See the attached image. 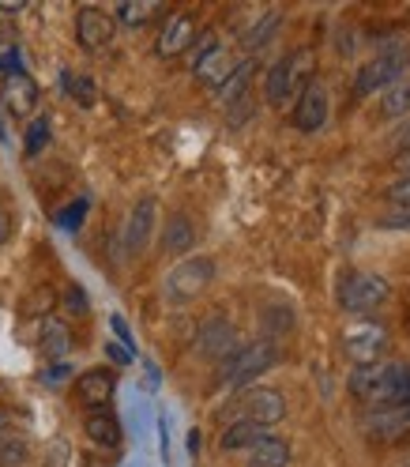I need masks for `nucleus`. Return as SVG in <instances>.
Instances as JSON below:
<instances>
[{"label":"nucleus","mask_w":410,"mask_h":467,"mask_svg":"<svg viewBox=\"0 0 410 467\" xmlns=\"http://www.w3.org/2000/svg\"><path fill=\"white\" fill-rule=\"evenodd\" d=\"M350 392L365 407L373 403H410V362H373L350 369Z\"/></svg>","instance_id":"f257e3e1"},{"label":"nucleus","mask_w":410,"mask_h":467,"mask_svg":"<svg viewBox=\"0 0 410 467\" xmlns=\"http://www.w3.org/2000/svg\"><path fill=\"white\" fill-rule=\"evenodd\" d=\"M309 79H313V49L302 46L294 53L279 57V61L268 68V76H263V99H268V106L282 109Z\"/></svg>","instance_id":"f03ea898"},{"label":"nucleus","mask_w":410,"mask_h":467,"mask_svg":"<svg viewBox=\"0 0 410 467\" xmlns=\"http://www.w3.org/2000/svg\"><path fill=\"white\" fill-rule=\"evenodd\" d=\"M358 430L376 445L403 441L410 433V403H373L358 411Z\"/></svg>","instance_id":"7ed1b4c3"},{"label":"nucleus","mask_w":410,"mask_h":467,"mask_svg":"<svg viewBox=\"0 0 410 467\" xmlns=\"http://www.w3.org/2000/svg\"><path fill=\"white\" fill-rule=\"evenodd\" d=\"M279 362V347L272 339H256L249 347H238L233 355L222 362V377L230 385H252L260 373H268Z\"/></svg>","instance_id":"20e7f679"},{"label":"nucleus","mask_w":410,"mask_h":467,"mask_svg":"<svg viewBox=\"0 0 410 467\" xmlns=\"http://www.w3.org/2000/svg\"><path fill=\"white\" fill-rule=\"evenodd\" d=\"M215 283V260L211 256H185L181 265H173L166 275V295L173 302H192Z\"/></svg>","instance_id":"39448f33"},{"label":"nucleus","mask_w":410,"mask_h":467,"mask_svg":"<svg viewBox=\"0 0 410 467\" xmlns=\"http://www.w3.org/2000/svg\"><path fill=\"white\" fill-rule=\"evenodd\" d=\"M388 298H392V283L384 275H376V272H354V275L343 283V295H339L343 309L346 313H358V317L380 309Z\"/></svg>","instance_id":"423d86ee"},{"label":"nucleus","mask_w":410,"mask_h":467,"mask_svg":"<svg viewBox=\"0 0 410 467\" xmlns=\"http://www.w3.org/2000/svg\"><path fill=\"white\" fill-rule=\"evenodd\" d=\"M343 347L354 366H373V362H384L388 355V328L376 325V320H354L346 332H343Z\"/></svg>","instance_id":"0eeeda50"},{"label":"nucleus","mask_w":410,"mask_h":467,"mask_svg":"<svg viewBox=\"0 0 410 467\" xmlns=\"http://www.w3.org/2000/svg\"><path fill=\"white\" fill-rule=\"evenodd\" d=\"M328 113H332V99H328V87L320 79H309L302 91H298V106H294V129L298 132H320L328 125Z\"/></svg>","instance_id":"6e6552de"},{"label":"nucleus","mask_w":410,"mask_h":467,"mask_svg":"<svg viewBox=\"0 0 410 467\" xmlns=\"http://www.w3.org/2000/svg\"><path fill=\"white\" fill-rule=\"evenodd\" d=\"M238 411H241V419H249V422H256V426L268 430V426H275V422L286 419V400H282L279 389H260V385H252V389L241 392Z\"/></svg>","instance_id":"1a4fd4ad"},{"label":"nucleus","mask_w":410,"mask_h":467,"mask_svg":"<svg viewBox=\"0 0 410 467\" xmlns=\"http://www.w3.org/2000/svg\"><path fill=\"white\" fill-rule=\"evenodd\" d=\"M403 79V53H380V57H373V61H365L362 68H358V79H354V87H358V95H384L392 83H399Z\"/></svg>","instance_id":"9d476101"},{"label":"nucleus","mask_w":410,"mask_h":467,"mask_svg":"<svg viewBox=\"0 0 410 467\" xmlns=\"http://www.w3.org/2000/svg\"><path fill=\"white\" fill-rule=\"evenodd\" d=\"M113 35H117V19L109 12H102V8H79V16H76V38H79L83 49L98 53V49H106L113 42Z\"/></svg>","instance_id":"9b49d317"},{"label":"nucleus","mask_w":410,"mask_h":467,"mask_svg":"<svg viewBox=\"0 0 410 467\" xmlns=\"http://www.w3.org/2000/svg\"><path fill=\"white\" fill-rule=\"evenodd\" d=\"M192 42H196V19L189 12H173L166 16L162 31L155 38V53L169 61V57H181L185 49H192Z\"/></svg>","instance_id":"f8f14e48"},{"label":"nucleus","mask_w":410,"mask_h":467,"mask_svg":"<svg viewBox=\"0 0 410 467\" xmlns=\"http://www.w3.org/2000/svg\"><path fill=\"white\" fill-rule=\"evenodd\" d=\"M155 215H159V200H155V196H143L136 208H132V215H128V223H125V249H128L132 256H139L143 249L151 245Z\"/></svg>","instance_id":"ddd939ff"},{"label":"nucleus","mask_w":410,"mask_h":467,"mask_svg":"<svg viewBox=\"0 0 410 467\" xmlns=\"http://www.w3.org/2000/svg\"><path fill=\"white\" fill-rule=\"evenodd\" d=\"M196 343H200V350L208 358H230L233 350H238V328L230 325L226 317H208L200 325V336H196Z\"/></svg>","instance_id":"4468645a"},{"label":"nucleus","mask_w":410,"mask_h":467,"mask_svg":"<svg viewBox=\"0 0 410 467\" xmlns=\"http://www.w3.org/2000/svg\"><path fill=\"white\" fill-rule=\"evenodd\" d=\"M5 106H8V113L15 117V121H26V117H35V109H38V102H42V91H38V83L26 76V72H15V76H8L5 79Z\"/></svg>","instance_id":"2eb2a0df"},{"label":"nucleus","mask_w":410,"mask_h":467,"mask_svg":"<svg viewBox=\"0 0 410 467\" xmlns=\"http://www.w3.org/2000/svg\"><path fill=\"white\" fill-rule=\"evenodd\" d=\"M233 68H238V61H233V53L226 49V46H211V49H203L200 57H196V61H192V76L200 79V83H208V87H215V91H219V87L230 79V72Z\"/></svg>","instance_id":"dca6fc26"},{"label":"nucleus","mask_w":410,"mask_h":467,"mask_svg":"<svg viewBox=\"0 0 410 467\" xmlns=\"http://www.w3.org/2000/svg\"><path fill=\"white\" fill-rule=\"evenodd\" d=\"M113 373L109 369H87L76 377V400L87 407V411H102V407H109L113 400Z\"/></svg>","instance_id":"f3484780"},{"label":"nucleus","mask_w":410,"mask_h":467,"mask_svg":"<svg viewBox=\"0 0 410 467\" xmlns=\"http://www.w3.org/2000/svg\"><path fill=\"white\" fill-rule=\"evenodd\" d=\"M83 433H87V441L98 445V449H121V422H117V415L109 411V407H102V411H87Z\"/></svg>","instance_id":"a211bd4d"},{"label":"nucleus","mask_w":410,"mask_h":467,"mask_svg":"<svg viewBox=\"0 0 410 467\" xmlns=\"http://www.w3.org/2000/svg\"><path fill=\"white\" fill-rule=\"evenodd\" d=\"M38 347H42V355H46V358L65 362V358H68V350H72V328L65 325V320L49 317V320H46V328H42Z\"/></svg>","instance_id":"6ab92c4d"},{"label":"nucleus","mask_w":410,"mask_h":467,"mask_svg":"<svg viewBox=\"0 0 410 467\" xmlns=\"http://www.w3.org/2000/svg\"><path fill=\"white\" fill-rule=\"evenodd\" d=\"M263 433H268V430L256 426V422H249V419H233V422L222 430V441H219V445H222L226 452H241V449H252Z\"/></svg>","instance_id":"aec40b11"},{"label":"nucleus","mask_w":410,"mask_h":467,"mask_svg":"<svg viewBox=\"0 0 410 467\" xmlns=\"http://www.w3.org/2000/svg\"><path fill=\"white\" fill-rule=\"evenodd\" d=\"M196 245V230L189 223V215H169L166 219V230H162V249L166 253H189Z\"/></svg>","instance_id":"412c9836"},{"label":"nucleus","mask_w":410,"mask_h":467,"mask_svg":"<svg viewBox=\"0 0 410 467\" xmlns=\"http://www.w3.org/2000/svg\"><path fill=\"white\" fill-rule=\"evenodd\" d=\"M256 467H290V445L275 433H263L260 441L249 449Z\"/></svg>","instance_id":"4be33fe9"},{"label":"nucleus","mask_w":410,"mask_h":467,"mask_svg":"<svg viewBox=\"0 0 410 467\" xmlns=\"http://www.w3.org/2000/svg\"><path fill=\"white\" fill-rule=\"evenodd\" d=\"M249 76H252V61H238V68L230 72V79L219 87V99H222L226 106L241 102V99L249 95Z\"/></svg>","instance_id":"5701e85b"},{"label":"nucleus","mask_w":410,"mask_h":467,"mask_svg":"<svg viewBox=\"0 0 410 467\" xmlns=\"http://www.w3.org/2000/svg\"><path fill=\"white\" fill-rule=\"evenodd\" d=\"M275 31H279V12H263L260 23L249 26V35H241V42H245V49H260V46L272 42Z\"/></svg>","instance_id":"b1692460"},{"label":"nucleus","mask_w":410,"mask_h":467,"mask_svg":"<svg viewBox=\"0 0 410 467\" xmlns=\"http://www.w3.org/2000/svg\"><path fill=\"white\" fill-rule=\"evenodd\" d=\"M380 109H384V117H403V113H410V79L392 83L388 91H384V99H380Z\"/></svg>","instance_id":"393cba45"},{"label":"nucleus","mask_w":410,"mask_h":467,"mask_svg":"<svg viewBox=\"0 0 410 467\" xmlns=\"http://www.w3.org/2000/svg\"><path fill=\"white\" fill-rule=\"evenodd\" d=\"M159 12V5H151V0H132V5H121L117 8V19H121L125 26H143V23H151Z\"/></svg>","instance_id":"a878e982"},{"label":"nucleus","mask_w":410,"mask_h":467,"mask_svg":"<svg viewBox=\"0 0 410 467\" xmlns=\"http://www.w3.org/2000/svg\"><path fill=\"white\" fill-rule=\"evenodd\" d=\"M53 306H56V290L53 286H35L31 295H26V302H23V313L26 317H49Z\"/></svg>","instance_id":"bb28decb"},{"label":"nucleus","mask_w":410,"mask_h":467,"mask_svg":"<svg viewBox=\"0 0 410 467\" xmlns=\"http://www.w3.org/2000/svg\"><path fill=\"white\" fill-rule=\"evenodd\" d=\"M23 460H26V441L8 430L5 441H0V467H19Z\"/></svg>","instance_id":"cd10ccee"},{"label":"nucleus","mask_w":410,"mask_h":467,"mask_svg":"<svg viewBox=\"0 0 410 467\" xmlns=\"http://www.w3.org/2000/svg\"><path fill=\"white\" fill-rule=\"evenodd\" d=\"M65 87L72 91V99H76L79 106H95V99H98L95 79H87V76H65Z\"/></svg>","instance_id":"c85d7f7f"},{"label":"nucleus","mask_w":410,"mask_h":467,"mask_svg":"<svg viewBox=\"0 0 410 467\" xmlns=\"http://www.w3.org/2000/svg\"><path fill=\"white\" fill-rule=\"evenodd\" d=\"M46 143H49V121H46V117H38V121L26 129V155H38Z\"/></svg>","instance_id":"c756f323"},{"label":"nucleus","mask_w":410,"mask_h":467,"mask_svg":"<svg viewBox=\"0 0 410 467\" xmlns=\"http://www.w3.org/2000/svg\"><path fill=\"white\" fill-rule=\"evenodd\" d=\"M388 203L392 208H410V173H403V178H395L388 189H384Z\"/></svg>","instance_id":"7c9ffc66"},{"label":"nucleus","mask_w":410,"mask_h":467,"mask_svg":"<svg viewBox=\"0 0 410 467\" xmlns=\"http://www.w3.org/2000/svg\"><path fill=\"white\" fill-rule=\"evenodd\" d=\"M65 309L68 313H76V317H87V309H91V306H87V295H83V286H68L65 290Z\"/></svg>","instance_id":"2f4dec72"},{"label":"nucleus","mask_w":410,"mask_h":467,"mask_svg":"<svg viewBox=\"0 0 410 467\" xmlns=\"http://www.w3.org/2000/svg\"><path fill=\"white\" fill-rule=\"evenodd\" d=\"M83 212H87V200H76L68 212H61V226H79L83 223Z\"/></svg>","instance_id":"473e14b6"},{"label":"nucleus","mask_w":410,"mask_h":467,"mask_svg":"<svg viewBox=\"0 0 410 467\" xmlns=\"http://www.w3.org/2000/svg\"><path fill=\"white\" fill-rule=\"evenodd\" d=\"M0 72H8V76L23 72V68H19V49H15V46H12V49H5V53H0Z\"/></svg>","instance_id":"72a5a7b5"},{"label":"nucleus","mask_w":410,"mask_h":467,"mask_svg":"<svg viewBox=\"0 0 410 467\" xmlns=\"http://www.w3.org/2000/svg\"><path fill=\"white\" fill-rule=\"evenodd\" d=\"M68 463V445L65 441H53L49 445V467H65Z\"/></svg>","instance_id":"f704fd0d"},{"label":"nucleus","mask_w":410,"mask_h":467,"mask_svg":"<svg viewBox=\"0 0 410 467\" xmlns=\"http://www.w3.org/2000/svg\"><path fill=\"white\" fill-rule=\"evenodd\" d=\"M384 226H410V208H395L388 219H380Z\"/></svg>","instance_id":"c9c22d12"},{"label":"nucleus","mask_w":410,"mask_h":467,"mask_svg":"<svg viewBox=\"0 0 410 467\" xmlns=\"http://www.w3.org/2000/svg\"><path fill=\"white\" fill-rule=\"evenodd\" d=\"M8 234H12V212L5 208V203H0V245L8 242Z\"/></svg>","instance_id":"e433bc0d"},{"label":"nucleus","mask_w":410,"mask_h":467,"mask_svg":"<svg viewBox=\"0 0 410 467\" xmlns=\"http://www.w3.org/2000/svg\"><path fill=\"white\" fill-rule=\"evenodd\" d=\"M392 166H395V173L403 178V173H410V148H403L395 159H392Z\"/></svg>","instance_id":"4c0bfd02"},{"label":"nucleus","mask_w":410,"mask_h":467,"mask_svg":"<svg viewBox=\"0 0 410 467\" xmlns=\"http://www.w3.org/2000/svg\"><path fill=\"white\" fill-rule=\"evenodd\" d=\"M26 8V0H0V16H15Z\"/></svg>","instance_id":"58836bf2"},{"label":"nucleus","mask_w":410,"mask_h":467,"mask_svg":"<svg viewBox=\"0 0 410 467\" xmlns=\"http://www.w3.org/2000/svg\"><path fill=\"white\" fill-rule=\"evenodd\" d=\"M12 49V31H8V23H0V53Z\"/></svg>","instance_id":"ea45409f"},{"label":"nucleus","mask_w":410,"mask_h":467,"mask_svg":"<svg viewBox=\"0 0 410 467\" xmlns=\"http://www.w3.org/2000/svg\"><path fill=\"white\" fill-rule=\"evenodd\" d=\"M61 377H68V362H65V366L56 362V369H49V373H46V381H61Z\"/></svg>","instance_id":"a19ab883"},{"label":"nucleus","mask_w":410,"mask_h":467,"mask_svg":"<svg viewBox=\"0 0 410 467\" xmlns=\"http://www.w3.org/2000/svg\"><path fill=\"white\" fill-rule=\"evenodd\" d=\"M106 355H109L113 362H128V350H121V347H106Z\"/></svg>","instance_id":"79ce46f5"},{"label":"nucleus","mask_w":410,"mask_h":467,"mask_svg":"<svg viewBox=\"0 0 410 467\" xmlns=\"http://www.w3.org/2000/svg\"><path fill=\"white\" fill-rule=\"evenodd\" d=\"M5 433H8V419H5V411H0V441H5Z\"/></svg>","instance_id":"37998d69"},{"label":"nucleus","mask_w":410,"mask_h":467,"mask_svg":"<svg viewBox=\"0 0 410 467\" xmlns=\"http://www.w3.org/2000/svg\"><path fill=\"white\" fill-rule=\"evenodd\" d=\"M406 467H410V463H406Z\"/></svg>","instance_id":"c03bdc74"}]
</instances>
